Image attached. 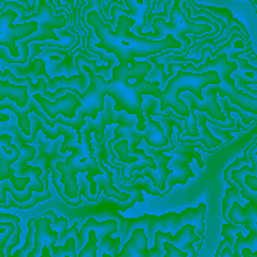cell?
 I'll return each instance as SVG.
<instances>
[{"instance_id": "1", "label": "cell", "mask_w": 257, "mask_h": 257, "mask_svg": "<svg viewBox=\"0 0 257 257\" xmlns=\"http://www.w3.org/2000/svg\"><path fill=\"white\" fill-rule=\"evenodd\" d=\"M75 60L84 65L83 57L78 56ZM81 68V66H75ZM154 68L152 62H136L133 65H116L113 68L111 80H105L102 75L95 74L87 65H84V72L89 75L90 83L87 90L81 96L83 110L87 117L96 120L101 111H104V96H110L114 101V111H125L130 116H137L136 128L139 133H145L146 130V117L143 110V96L137 92L136 84H130V78L146 80V75L151 74Z\"/></svg>"}, {"instance_id": "2", "label": "cell", "mask_w": 257, "mask_h": 257, "mask_svg": "<svg viewBox=\"0 0 257 257\" xmlns=\"http://www.w3.org/2000/svg\"><path fill=\"white\" fill-rule=\"evenodd\" d=\"M86 23L89 27H92L95 36L99 39L95 48H101L107 53L114 54L119 60V65H133L136 63L134 59L137 57H148L160 54L166 50H176L182 47V44L172 36L164 41H152L145 36H137L131 33L130 27L136 26V20L128 17L126 14H120L122 11L119 12V6H113L111 9V15L116 21L114 30L102 20L99 11L90 8H86Z\"/></svg>"}, {"instance_id": "3", "label": "cell", "mask_w": 257, "mask_h": 257, "mask_svg": "<svg viewBox=\"0 0 257 257\" xmlns=\"http://www.w3.org/2000/svg\"><path fill=\"white\" fill-rule=\"evenodd\" d=\"M90 133L92 130L86 125L84 134H83V142H74L71 143L66 149H63L60 154H66L71 151L69 157L66 158L65 163L57 161L56 169L60 173V184L65 187V194L68 199L72 200L74 208L80 206L83 203L81 200V193H80V184L77 182V175L78 173H86L87 175V182L90 185V194L93 197H98V188L96 182L93 181L96 176H102L104 170L99 169L98 160L93 157V149L90 145Z\"/></svg>"}, {"instance_id": "4", "label": "cell", "mask_w": 257, "mask_h": 257, "mask_svg": "<svg viewBox=\"0 0 257 257\" xmlns=\"http://www.w3.org/2000/svg\"><path fill=\"white\" fill-rule=\"evenodd\" d=\"M167 5L170 8V20L167 21L163 17L154 18L152 21L154 33H146L143 35L145 38L152 39V41H164L169 36H172L182 45L188 47L191 41L185 36L187 33H194L199 36H217L223 32L226 26L224 21L220 18L214 23L196 24L191 20H188L185 12L182 11L184 2H170Z\"/></svg>"}, {"instance_id": "5", "label": "cell", "mask_w": 257, "mask_h": 257, "mask_svg": "<svg viewBox=\"0 0 257 257\" xmlns=\"http://www.w3.org/2000/svg\"><path fill=\"white\" fill-rule=\"evenodd\" d=\"M181 71L194 72V74H205L209 71L217 72L221 81L218 86H214L215 92L221 98L227 99L236 108H241L242 111L248 114L257 116V96H253L236 87V83L232 78V74L238 71V63L235 60H229L227 54H220L214 59H208L199 66H194V65L181 66Z\"/></svg>"}, {"instance_id": "6", "label": "cell", "mask_w": 257, "mask_h": 257, "mask_svg": "<svg viewBox=\"0 0 257 257\" xmlns=\"http://www.w3.org/2000/svg\"><path fill=\"white\" fill-rule=\"evenodd\" d=\"M220 75L214 71L205 72V74H194V72H176V75L166 84V89L163 90V98L160 104V110L166 111L169 107L173 108L184 120H188L191 117L190 107L184 102V99L179 98L182 92L194 93V96L199 101H205L203 89L209 86H218L220 84Z\"/></svg>"}, {"instance_id": "7", "label": "cell", "mask_w": 257, "mask_h": 257, "mask_svg": "<svg viewBox=\"0 0 257 257\" xmlns=\"http://www.w3.org/2000/svg\"><path fill=\"white\" fill-rule=\"evenodd\" d=\"M26 12V6L15 2H3L0 9V45L8 50V54L12 59L21 57V48L17 42L30 38L39 30V26L35 21L14 24V21Z\"/></svg>"}, {"instance_id": "8", "label": "cell", "mask_w": 257, "mask_h": 257, "mask_svg": "<svg viewBox=\"0 0 257 257\" xmlns=\"http://www.w3.org/2000/svg\"><path fill=\"white\" fill-rule=\"evenodd\" d=\"M38 11L36 12H32L29 17H24L21 18V23H30V21H35L38 23L39 26V30L32 35L30 38L21 41L20 44H26L29 45L30 42H41V41H62L60 36H57L54 33L56 29H63L66 27L68 24V18L65 15H54L53 12V8L50 3L41 0L38 3Z\"/></svg>"}, {"instance_id": "9", "label": "cell", "mask_w": 257, "mask_h": 257, "mask_svg": "<svg viewBox=\"0 0 257 257\" xmlns=\"http://www.w3.org/2000/svg\"><path fill=\"white\" fill-rule=\"evenodd\" d=\"M206 208H208L206 203H200L196 209H185L182 214L169 212V214H164L161 217H152L151 215L148 229L155 230V232L161 230V232L170 233L172 229H176L179 232L184 226L191 224V226L196 227L197 235L202 238V235L205 232L203 218H205V214H206Z\"/></svg>"}, {"instance_id": "10", "label": "cell", "mask_w": 257, "mask_h": 257, "mask_svg": "<svg viewBox=\"0 0 257 257\" xmlns=\"http://www.w3.org/2000/svg\"><path fill=\"white\" fill-rule=\"evenodd\" d=\"M209 51H211V59H214L220 54H227L229 60H235L238 57L250 56L251 47H250V39H248L245 29L239 23H235V26H232V29L229 30L227 36L223 41L215 44L214 50H209V48L203 50V53H202L203 60H205V57L208 59Z\"/></svg>"}, {"instance_id": "11", "label": "cell", "mask_w": 257, "mask_h": 257, "mask_svg": "<svg viewBox=\"0 0 257 257\" xmlns=\"http://www.w3.org/2000/svg\"><path fill=\"white\" fill-rule=\"evenodd\" d=\"M89 232H95L96 238L99 241V248L104 253H108L113 257L117 256V248L120 245V236L116 239H111V235L117 232V221L116 220H107L104 223H98L95 218H89L80 229V238L77 247L81 250L87 241H89Z\"/></svg>"}, {"instance_id": "12", "label": "cell", "mask_w": 257, "mask_h": 257, "mask_svg": "<svg viewBox=\"0 0 257 257\" xmlns=\"http://www.w3.org/2000/svg\"><path fill=\"white\" fill-rule=\"evenodd\" d=\"M145 151H146V154L149 157L154 158V161L157 164V169H154V170L145 169L137 176H134V179L137 181V179H143V178H151V182L154 184V187L166 194V191H167V185L166 184L169 181V176L172 175V170L169 169V164H170L173 157L172 155H166L161 151H157V149L149 148V146H146Z\"/></svg>"}, {"instance_id": "13", "label": "cell", "mask_w": 257, "mask_h": 257, "mask_svg": "<svg viewBox=\"0 0 257 257\" xmlns=\"http://www.w3.org/2000/svg\"><path fill=\"white\" fill-rule=\"evenodd\" d=\"M152 107L151 108H145V117H146V130L143 133L145 142L149 148H154L157 151L164 152H173L176 149V146L172 143V140L167 137L166 130L163 128V125L160 123V120H154L152 116Z\"/></svg>"}, {"instance_id": "14", "label": "cell", "mask_w": 257, "mask_h": 257, "mask_svg": "<svg viewBox=\"0 0 257 257\" xmlns=\"http://www.w3.org/2000/svg\"><path fill=\"white\" fill-rule=\"evenodd\" d=\"M35 224V248L27 257H41L45 247H54L59 242V233L51 227V221L45 217L33 220Z\"/></svg>"}, {"instance_id": "15", "label": "cell", "mask_w": 257, "mask_h": 257, "mask_svg": "<svg viewBox=\"0 0 257 257\" xmlns=\"http://www.w3.org/2000/svg\"><path fill=\"white\" fill-rule=\"evenodd\" d=\"M30 92L29 86H15L8 81L0 83V102L11 99L18 108H26L30 102Z\"/></svg>"}, {"instance_id": "16", "label": "cell", "mask_w": 257, "mask_h": 257, "mask_svg": "<svg viewBox=\"0 0 257 257\" xmlns=\"http://www.w3.org/2000/svg\"><path fill=\"white\" fill-rule=\"evenodd\" d=\"M148 236L143 229H134L130 241L116 257H148Z\"/></svg>"}, {"instance_id": "17", "label": "cell", "mask_w": 257, "mask_h": 257, "mask_svg": "<svg viewBox=\"0 0 257 257\" xmlns=\"http://www.w3.org/2000/svg\"><path fill=\"white\" fill-rule=\"evenodd\" d=\"M114 110H110V108H104V111L99 113V116L96 117V120H92L89 119V122L86 123L92 133H95V137H96V142L101 143L102 142V137H104V130H105V125H110L113 122H120V119H116L113 116Z\"/></svg>"}, {"instance_id": "18", "label": "cell", "mask_w": 257, "mask_h": 257, "mask_svg": "<svg viewBox=\"0 0 257 257\" xmlns=\"http://www.w3.org/2000/svg\"><path fill=\"white\" fill-rule=\"evenodd\" d=\"M102 170H104V175L99 176L101 179L96 181V185L101 187V190L104 191V194H105L107 197L116 199V200H119V202H126V200H130V194H128V193H123V191L114 188V185H113V175H111L107 169H102Z\"/></svg>"}, {"instance_id": "19", "label": "cell", "mask_w": 257, "mask_h": 257, "mask_svg": "<svg viewBox=\"0 0 257 257\" xmlns=\"http://www.w3.org/2000/svg\"><path fill=\"white\" fill-rule=\"evenodd\" d=\"M77 69H78V68H77ZM86 84H87V81H86V74H84V75H74V77H71V78L56 77V78H53V81H51V84L48 86V89H54V92H56V90H59V89H62V87H68V89L77 87V89L86 92V90H87V89H86Z\"/></svg>"}, {"instance_id": "20", "label": "cell", "mask_w": 257, "mask_h": 257, "mask_svg": "<svg viewBox=\"0 0 257 257\" xmlns=\"http://www.w3.org/2000/svg\"><path fill=\"white\" fill-rule=\"evenodd\" d=\"M20 75L24 78V77H30L33 81L36 80H45L47 83H48V86L51 84V78L48 77V72L45 71V63H44V60H41V59H35L32 63H30V66L29 68H24L23 71H20Z\"/></svg>"}, {"instance_id": "21", "label": "cell", "mask_w": 257, "mask_h": 257, "mask_svg": "<svg viewBox=\"0 0 257 257\" xmlns=\"http://www.w3.org/2000/svg\"><path fill=\"white\" fill-rule=\"evenodd\" d=\"M235 203H244V205H247L248 202L242 197V194H241L239 190L229 187L227 191H226V197L223 200V217H224L226 221H229V214H230V211H232V208H233Z\"/></svg>"}, {"instance_id": "22", "label": "cell", "mask_w": 257, "mask_h": 257, "mask_svg": "<svg viewBox=\"0 0 257 257\" xmlns=\"http://www.w3.org/2000/svg\"><path fill=\"white\" fill-rule=\"evenodd\" d=\"M136 89L137 92L145 96V95H152L154 98L160 99L163 98V90L160 89V83L158 81H148V80H139L136 83Z\"/></svg>"}, {"instance_id": "23", "label": "cell", "mask_w": 257, "mask_h": 257, "mask_svg": "<svg viewBox=\"0 0 257 257\" xmlns=\"http://www.w3.org/2000/svg\"><path fill=\"white\" fill-rule=\"evenodd\" d=\"M17 146H18L20 151H21V157H20L18 163L15 164V172L20 170V169H23V167H26V164H27L30 160H33L35 155H36V149H35L33 146L24 143V142H20V145H17Z\"/></svg>"}, {"instance_id": "24", "label": "cell", "mask_w": 257, "mask_h": 257, "mask_svg": "<svg viewBox=\"0 0 257 257\" xmlns=\"http://www.w3.org/2000/svg\"><path fill=\"white\" fill-rule=\"evenodd\" d=\"M98 248H99V241L96 238V233L95 232H89V241L78 251V257H96Z\"/></svg>"}, {"instance_id": "25", "label": "cell", "mask_w": 257, "mask_h": 257, "mask_svg": "<svg viewBox=\"0 0 257 257\" xmlns=\"http://www.w3.org/2000/svg\"><path fill=\"white\" fill-rule=\"evenodd\" d=\"M42 217H45V218H48L50 221H51V227L60 235V233H63L65 230H68V220L66 218H63V217H57L53 211H47V212H44L42 214Z\"/></svg>"}, {"instance_id": "26", "label": "cell", "mask_w": 257, "mask_h": 257, "mask_svg": "<svg viewBox=\"0 0 257 257\" xmlns=\"http://www.w3.org/2000/svg\"><path fill=\"white\" fill-rule=\"evenodd\" d=\"M50 191H48V188L44 191V193H35L33 194V197L27 202V203H17V202H11V205H8V206H15V208H18V209H30V208H33L38 202H44V200H47V199H50Z\"/></svg>"}, {"instance_id": "27", "label": "cell", "mask_w": 257, "mask_h": 257, "mask_svg": "<svg viewBox=\"0 0 257 257\" xmlns=\"http://www.w3.org/2000/svg\"><path fill=\"white\" fill-rule=\"evenodd\" d=\"M245 226H238V224H232V223H229V224H224L223 226V232H221V235L227 239V241H230L233 245H235V242H236V238H238V235L239 233H242V229H244Z\"/></svg>"}, {"instance_id": "28", "label": "cell", "mask_w": 257, "mask_h": 257, "mask_svg": "<svg viewBox=\"0 0 257 257\" xmlns=\"http://www.w3.org/2000/svg\"><path fill=\"white\" fill-rule=\"evenodd\" d=\"M78 238H80L78 223H74L71 229H68V230H65L63 233H60V235H59V242L65 245L69 239H77V241H78Z\"/></svg>"}, {"instance_id": "29", "label": "cell", "mask_w": 257, "mask_h": 257, "mask_svg": "<svg viewBox=\"0 0 257 257\" xmlns=\"http://www.w3.org/2000/svg\"><path fill=\"white\" fill-rule=\"evenodd\" d=\"M164 241H166V232H164ZM164 250L167 251L166 257H188L187 253H184L182 250H179L176 245H173L170 242H164Z\"/></svg>"}, {"instance_id": "30", "label": "cell", "mask_w": 257, "mask_h": 257, "mask_svg": "<svg viewBox=\"0 0 257 257\" xmlns=\"http://www.w3.org/2000/svg\"><path fill=\"white\" fill-rule=\"evenodd\" d=\"M0 223H14L17 226H20V218L17 215H12V214H2Z\"/></svg>"}, {"instance_id": "31", "label": "cell", "mask_w": 257, "mask_h": 257, "mask_svg": "<svg viewBox=\"0 0 257 257\" xmlns=\"http://www.w3.org/2000/svg\"><path fill=\"white\" fill-rule=\"evenodd\" d=\"M18 242H20V227L15 230V233L12 235V238L9 239V253H12V248H15L17 245H18Z\"/></svg>"}, {"instance_id": "32", "label": "cell", "mask_w": 257, "mask_h": 257, "mask_svg": "<svg viewBox=\"0 0 257 257\" xmlns=\"http://www.w3.org/2000/svg\"><path fill=\"white\" fill-rule=\"evenodd\" d=\"M80 193H81L87 200H90V202H96V200H98V197H93L90 193H87V185H86V182H80Z\"/></svg>"}, {"instance_id": "33", "label": "cell", "mask_w": 257, "mask_h": 257, "mask_svg": "<svg viewBox=\"0 0 257 257\" xmlns=\"http://www.w3.org/2000/svg\"><path fill=\"white\" fill-rule=\"evenodd\" d=\"M0 145L3 148H8L9 145H12V137L9 134H2L0 136Z\"/></svg>"}, {"instance_id": "34", "label": "cell", "mask_w": 257, "mask_h": 257, "mask_svg": "<svg viewBox=\"0 0 257 257\" xmlns=\"http://www.w3.org/2000/svg\"><path fill=\"white\" fill-rule=\"evenodd\" d=\"M9 120V116L5 114V111H2V122H8Z\"/></svg>"}, {"instance_id": "35", "label": "cell", "mask_w": 257, "mask_h": 257, "mask_svg": "<svg viewBox=\"0 0 257 257\" xmlns=\"http://www.w3.org/2000/svg\"><path fill=\"white\" fill-rule=\"evenodd\" d=\"M102 257H113V256H111V254H108V253H104V254H102Z\"/></svg>"}, {"instance_id": "36", "label": "cell", "mask_w": 257, "mask_h": 257, "mask_svg": "<svg viewBox=\"0 0 257 257\" xmlns=\"http://www.w3.org/2000/svg\"><path fill=\"white\" fill-rule=\"evenodd\" d=\"M253 5H254V6H256V8H257V2H254V3H253Z\"/></svg>"}]
</instances>
